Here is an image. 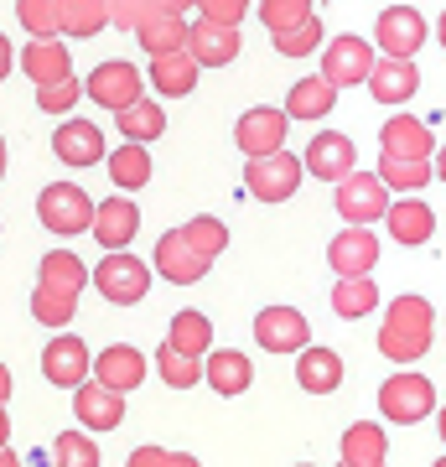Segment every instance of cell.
I'll use <instances>...</instances> for the list:
<instances>
[{
    "mask_svg": "<svg viewBox=\"0 0 446 467\" xmlns=\"http://www.w3.org/2000/svg\"><path fill=\"white\" fill-rule=\"evenodd\" d=\"M187 32H192V21H182L177 11H156L150 21H140V26H135V36H140V52H146V57H161V52L187 47Z\"/></svg>",
    "mask_w": 446,
    "mask_h": 467,
    "instance_id": "cell-28",
    "label": "cell"
},
{
    "mask_svg": "<svg viewBox=\"0 0 446 467\" xmlns=\"http://www.w3.org/2000/svg\"><path fill=\"white\" fill-rule=\"evenodd\" d=\"M187 52L198 57L202 67H229L239 52H244V36L239 26H223V21H192V32H187Z\"/></svg>",
    "mask_w": 446,
    "mask_h": 467,
    "instance_id": "cell-19",
    "label": "cell"
},
{
    "mask_svg": "<svg viewBox=\"0 0 446 467\" xmlns=\"http://www.w3.org/2000/svg\"><path fill=\"white\" fill-rule=\"evenodd\" d=\"M296 384L306 395H332L343 384V353L337 348H301L296 353Z\"/></svg>",
    "mask_w": 446,
    "mask_h": 467,
    "instance_id": "cell-27",
    "label": "cell"
},
{
    "mask_svg": "<svg viewBox=\"0 0 446 467\" xmlns=\"http://www.w3.org/2000/svg\"><path fill=\"white\" fill-rule=\"evenodd\" d=\"M379 306V285H374V275H337V285H332V312L343 322H358L368 317Z\"/></svg>",
    "mask_w": 446,
    "mask_h": 467,
    "instance_id": "cell-30",
    "label": "cell"
},
{
    "mask_svg": "<svg viewBox=\"0 0 446 467\" xmlns=\"http://www.w3.org/2000/svg\"><path fill=\"white\" fill-rule=\"evenodd\" d=\"M11 67H16V52H11V36L0 32V84L11 78Z\"/></svg>",
    "mask_w": 446,
    "mask_h": 467,
    "instance_id": "cell-49",
    "label": "cell"
},
{
    "mask_svg": "<svg viewBox=\"0 0 446 467\" xmlns=\"http://www.w3.org/2000/svg\"><path fill=\"white\" fill-rule=\"evenodd\" d=\"M161 11H177V16H187V11H198V0H161Z\"/></svg>",
    "mask_w": 446,
    "mask_h": 467,
    "instance_id": "cell-50",
    "label": "cell"
},
{
    "mask_svg": "<svg viewBox=\"0 0 446 467\" xmlns=\"http://www.w3.org/2000/svg\"><path fill=\"white\" fill-rule=\"evenodd\" d=\"M36 218H42V229L63 234V239L67 234H88V223H94V198L78 182H52L36 198Z\"/></svg>",
    "mask_w": 446,
    "mask_h": 467,
    "instance_id": "cell-5",
    "label": "cell"
},
{
    "mask_svg": "<svg viewBox=\"0 0 446 467\" xmlns=\"http://www.w3.org/2000/svg\"><path fill=\"white\" fill-rule=\"evenodd\" d=\"M202 379H208L213 395L233 400V395H244L249 384H254V364H249V353H239V348L208 353V358H202Z\"/></svg>",
    "mask_w": 446,
    "mask_h": 467,
    "instance_id": "cell-26",
    "label": "cell"
},
{
    "mask_svg": "<svg viewBox=\"0 0 446 467\" xmlns=\"http://www.w3.org/2000/svg\"><path fill=\"white\" fill-rule=\"evenodd\" d=\"M115 119H119V135L125 140H140V146H150V140L166 135V109L156 99H146V94L135 104H125V109H115Z\"/></svg>",
    "mask_w": 446,
    "mask_h": 467,
    "instance_id": "cell-33",
    "label": "cell"
},
{
    "mask_svg": "<svg viewBox=\"0 0 446 467\" xmlns=\"http://www.w3.org/2000/svg\"><path fill=\"white\" fill-rule=\"evenodd\" d=\"M254 337H260L264 353H301L306 348V317H301L296 306H264L260 317H254Z\"/></svg>",
    "mask_w": 446,
    "mask_h": 467,
    "instance_id": "cell-18",
    "label": "cell"
},
{
    "mask_svg": "<svg viewBox=\"0 0 446 467\" xmlns=\"http://www.w3.org/2000/svg\"><path fill=\"white\" fill-rule=\"evenodd\" d=\"M430 343H436V312H430L426 296H395L389 312H384L379 327V353L395 358V364H415L426 358Z\"/></svg>",
    "mask_w": 446,
    "mask_h": 467,
    "instance_id": "cell-1",
    "label": "cell"
},
{
    "mask_svg": "<svg viewBox=\"0 0 446 467\" xmlns=\"http://www.w3.org/2000/svg\"><path fill=\"white\" fill-rule=\"evenodd\" d=\"M5 395H11V368L0 364V400H5Z\"/></svg>",
    "mask_w": 446,
    "mask_h": 467,
    "instance_id": "cell-52",
    "label": "cell"
},
{
    "mask_svg": "<svg viewBox=\"0 0 446 467\" xmlns=\"http://www.w3.org/2000/svg\"><path fill=\"white\" fill-rule=\"evenodd\" d=\"M109 182L119 192H140L150 182V150L140 140H125L119 150H109Z\"/></svg>",
    "mask_w": 446,
    "mask_h": 467,
    "instance_id": "cell-34",
    "label": "cell"
},
{
    "mask_svg": "<svg viewBox=\"0 0 446 467\" xmlns=\"http://www.w3.org/2000/svg\"><path fill=\"white\" fill-rule=\"evenodd\" d=\"M0 467H16V451H5V447H0Z\"/></svg>",
    "mask_w": 446,
    "mask_h": 467,
    "instance_id": "cell-55",
    "label": "cell"
},
{
    "mask_svg": "<svg viewBox=\"0 0 446 467\" xmlns=\"http://www.w3.org/2000/svg\"><path fill=\"white\" fill-rule=\"evenodd\" d=\"M327 265L337 275H368V270L379 265V234L368 229V223H347L327 244Z\"/></svg>",
    "mask_w": 446,
    "mask_h": 467,
    "instance_id": "cell-14",
    "label": "cell"
},
{
    "mask_svg": "<svg viewBox=\"0 0 446 467\" xmlns=\"http://www.w3.org/2000/svg\"><path fill=\"white\" fill-rule=\"evenodd\" d=\"M94 285H99L104 301H115V306H135V301L150 291V265L140 254L130 250H109L94 270Z\"/></svg>",
    "mask_w": 446,
    "mask_h": 467,
    "instance_id": "cell-6",
    "label": "cell"
},
{
    "mask_svg": "<svg viewBox=\"0 0 446 467\" xmlns=\"http://www.w3.org/2000/svg\"><path fill=\"white\" fill-rule=\"evenodd\" d=\"M83 94L94 104H104V109H125V104L140 99V67L125 63V57H109V63H99L83 78Z\"/></svg>",
    "mask_w": 446,
    "mask_h": 467,
    "instance_id": "cell-10",
    "label": "cell"
},
{
    "mask_svg": "<svg viewBox=\"0 0 446 467\" xmlns=\"http://www.w3.org/2000/svg\"><path fill=\"white\" fill-rule=\"evenodd\" d=\"M374 57H379V47L368 42V36H332V42H322V78H327L337 94L343 88H358L368 84V67H374Z\"/></svg>",
    "mask_w": 446,
    "mask_h": 467,
    "instance_id": "cell-2",
    "label": "cell"
},
{
    "mask_svg": "<svg viewBox=\"0 0 446 467\" xmlns=\"http://www.w3.org/2000/svg\"><path fill=\"white\" fill-rule=\"evenodd\" d=\"M301 156H291V150H270V156H249V167H244V187H249V198H260V202H285V198H296V187H301Z\"/></svg>",
    "mask_w": 446,
    "mask_h": 467,
    "instance_id": "cell-3",
    "label": "cell"
},
{
    "mask_svg": "<svg viewBox=\"0 0 446 467\" xmlns=\"http://www.w3.org/2000/svg\"><path fill=\"white\" fill-rule=\"evenodd\" d=\"M21 73L32 78L36 88L42 84H57V78H67L73 73V57H67V47H63V36H32L26 47H21Z\"/></svg>",
    "mask_w": 446,
    "mask_h": 467,
    "instance_id": "cell-23",
    "label": "cell"
},
{
    "mask_svg": "<svg viewBox=\"0 0 446 467\" xmlns=\"http://www.w3.org/2000/svg\"><path fill=\"white\" fill-rule=\"evenodd\" d=\"M426 36H430V26L415 5H384L379 21H374V47L384 57H415L426 47Z\"/></svg>",
    "mask_w": 446,
    "mask_h": 467,
    "instance_id": "cell-8",
    "label": "cell"
},
{
    "mask_svg": "<svg viewBox=\"0 0 446 467\" xmlns=\"http://www.w3.org/2000/svg\"><path fill=\"white\" fill-rule=\"evenodd\" d=\"M312 16V0H260V21L270 32H285V26H301Z\"/></svg>",
    "mask_w": 446,
    "mask_h": 467,
    "instance_id": "cell-44",
    "label": "cell"
},
{
    "mask_svg": "<svg viewBox=\"0 0 446 467\" xmlns=\"http://www.w3.org/2000/svg\"><path fill=\"white\" fill-rule=\"evenodd\" d=\"M32 317L57 333V327H67V322L78 317V296H63V291H52V285H36L32 291Z\"/></svg>",
    "mask_w": 446,
    "mask_h": 467,
    "instance_id": "cell-39",
    "label": "cell"
},
{
    "mask_svg": "<svg viewBox=\"0 0 446 467\" xmlns=\"http://www.w3.org/2000/svg\"><path fill=\"white\" fill-rule=\"evenodd\" d=\"M285 130H291V115L260 104V109H244V115H239V125H233V146L244 150V156H270V150L285 146Z\"/></svg>",
    "mask_w": 446,
    "mask_h": 467,
    "instance_id": "cell-11",
    "label": "cell"
},
{
    "mask_svg": "<svg viewBox=\"0 0 446 467\" xmlns=\"http://www.w3.org/2000/svg\"><path fill=\"white\" fill-rule=\"evenodd\" d=\"M415 88H420V67H415V57H374V67H368V94H374V104H410Z\"/></svg>",
    "mask_w": 446,
    "mask_h": 467,
    "instance_id": "cell-17",
    "label": "cell"
},
{
    "mask_svg": "<svg viewBox=\"0 0 446 467\" xmlns=\"http://www.w3.org/2000/svg\"><path fill=\"white\" fill-rule=\"evenodd\" d=\"M166 343L202 358V353L213 348V322L202 317V312H177V317H171V327H166Z\"/></svg>",
    "mask_w": 446,
    "mask_h": 467,
    "instance_id": "cell-35",
    "label": "cell"
},
{
    "mask_svg": "<svg viewBox=\"0 0 446 467\" xmlns=\"http://www.w3.org/2000/svg\"><path fill=\"white\" fill-rule=\"evenodd\" d=\"M88 374H94V353H88V343L57 327V337L42 348V379L57 384V389H78Z\"/></svg>",
    "mask_w": 446,
    "mask_h": 467,
    "instance_id": "cell-9",
    "label": "cell"
},
{
    "mask_svg": "<svg viewBox=\"0 0 446 467\" xmlns=\"http://www.w3.org/2000/svg\"><path fill=\"white\" fill-rule=\"evenodd\" d=\"M42 275H36V285H52V291H63V296H83V285L94 281V270H83L78 254H67V250H52L42 254Z\"/></svg>",
    "mask_w": 446,
    "mask_h": 467,
    "instance_id": "cell-31",
    "label": "cell"
},
{
    "mask_svg": "<svg viewBox=\"0 0 446 467\" xmlns=\"http://www.w3.org/2000/svg\"><path fill=\"white\" fill-rule=\"evenodd\" d=\"M301 167L312 171V177H322V182H343L347 171L358 167V146H353L343 130H322L316 140H306Z\"/></svg>",
    "mask_w": 446,
    "mask_h": 467,
    "instance_id": "cell-15",
    "label": "cell"
},
{
    "mask_svg": "<svg viewBox=\"0 0 446 467\" xmlns=\"http://www.w3.org/2000/svg\"><path fill=\"white\" fill-rule=\"evenodd\" d=\"M430 161H405V156H379V177L384 187H395V192H420L430 187Z\"/></svg>",
    "mask_w": 446,
    "mask_h": 467,
    "instance_id": "cell-40",
    "label": "cell"
},
{
    "mask_svg": "<svg viewBox=\"0 0 446 467\" xmlns=\"http://www.w3.org/2000/svg\"><path fill=\"white\" fill-rule=\"evenodd\" d=\"M73 416H78L83 431H115L119 420H125V395L119 389H109V384L99 379H83L78 389H73Z\"/></svg>",
    "mask_w": 446,
    "mask_h": 467,
    "instance_id": "cell-13",
    "label": "cell"
},
{
    "mask_svg": "<svg viewBox=\"0 0 446 467\" xmlns=\"http://www.w3.org/2000/svg\"><path fill=\"white\" fill-rule=\"evenodd\" d=\"M0 177H5V135H0Z\"/></svg>",
    "mask_w": 446,
    "mask_h": 467,
    "instance_id": "cell-57",
    "label": "cell"
},
{
    "mask_svg": "<svg viewBox=\"0 0 446 467\" xmlns=\"http://www.w3.org/2000/svg\"><path fill=\"white\" fill-rule=\"evenodd\" d=\"M52 150L63 167H99L104 156V130L94 119H63L57 135H52Z\"/></svg>",
    "mask_w": 446,
    "mask_h": 467,
    "instance_id": "cell-21",
    "label": "cell"
},
{
    "mask_svg": "<svg viewBox=\"0 0 446 467\" xmlns=\"http://www.w3.org/2000/svg\"><path fill=\"white\" fill-rule=\"evenodd\" d=\"M156 368H161V379L171 384V389H192V384L202 379V358L198 353H182V348H171V343L156 348Z\"/></svg>",
    "mask_w": 446,
    "mask_h": 467,
    "instance_id": "cell-37",
    "label": "cell"
},
{
    "mask_svg": "<svg viewBox=\"0 0 446 467\" xmlns=\"http://www.w3.org/2000/svg\"><path fill=\"white\" fill-rule=\"evenodd\" d=\"M109 26V0H63V36H99Z\"/></svg>",
    "mask_w": 446,
    "mask_h": 467,
    "instance_id": "cell-36",
    "label": "cell"
},
{
    "mask_svg": "<svg viewBox=\"0 0 446 467\" xmlns=\"http://www.w3.org/2000/svg\"><path fill=\"white\" fill-rule=\"evenodd\" d=\"M436 36H441V47H446V11H441V21H436Z\"/></svg>",
    "mask_w": 446,
    "mask_h": 467,
    "instance_id": "cell-56",
    "label": "cell"
},
{
    "mask_svg": "<svg viewBox=\"0 0 446 467\" xmlns=\"http://www.w3.org/2000/svg\"><path fill=\"white\" fill-rule=\"evenodd\" d=\"M208 265H213V260H202V254L187 244V234H182V229L161 234V244H156V254H150V270H156V275H166L171 285L202 281V275H208Z\"/></svg>",
    "mask_w": 446,
    "mask_h": 467,
    "instance_id": "cell-16",
    "label": "cell"
},
{
    "mask_svg": "<svg viewBox=\"0 0 446 467\" xmlns=\"http://www.w3.org/2000/svg\"><path fill=\"white\" fill-rule=\"evenodd\" d=\"M332 202H337L343 223H379L384 208H389V187H384L379 171H358V167H353L343 182H337Z\"/></svg>",
    "mask_w": 446,
    "mask_h": 467,
    "instance_id": "cell-7",
    "label": "cell"
},
{
    "mask_svg": "<svg viewBox=\"0 0 446 467\" xmlns=\"http://www.w3.org/2000/svg\"><path fill=\"white\" fill-rule=\"evenodd\" d=\"M436 177H441V182H446V146L436 150Z\"/></svg>",
    "mask_w": 446,
    "mask_h": 467,
    "instance_id": "cell-53",
    "label": "cell"
},
{
    "mask_svg": "<svg viewBox=\"0 0 446 467\" xmlns=\"http://www.w3.org/2000/svg\"><path fill=\"white\" fill-rule=\"evenodd\" d=\"M379 146L384 156H405V161H430V125L426 119H415V115H389L384 119V130H379Z\"/></svg>",
    "mask_w": 446,
    "mask_h": 467,
    "instance_id": "cell-25",
    "label": "cell"
},
{
    "mask_svg": "<svg viewBox=\"0 0 446 467\" xmlns=\"http://www.w3.org/2000/svg\"><path fill=\"white\" fill-rule=\"evenodd\" d=\"M16 21L32 36H63V0H16Z\"/></svg>",
    "mask_w": 446,
    "mask_h": 467,
    "instance_id": "cell-41",
    "label": "cell"
},
{
    "mask_svg": "<svg viewBox=\"0 0 446 467\" xmlns=\"http://www.w3.org/2000/svg\"><path fill=\"white\" fill-rule=\"evenodd\" d=\"M52 457H57V467H99V441L88 431H57Z\"/></svg>",
    "mask_w": 446,
    "mask_h": 467,
    "instance_id": "cell-43",
    "label": "cell"
},
{
    "mask_svg": "<svg viewBox=\"0 0 446 467\" xmlns=\"http://www.w3.org/2000/svg\"><path fill=\"white\" fill-rule=\"evenodd\" d=\"M78 99H83V84L73 78V73H67V78H57V84L36 88V109H47V115H67Z\"/></svg>",
    "mask_w": 446,
    "mask_h": 467,
    "instance_id": "cell-45",
    "label": "cell"
},
{
    "mask_svg": "<svg viewBox=\"0 0 446 467\" xmlns=\"http://www.w3.org/2000/svg\"><path fill=\"white\" fill-rule=\"evenodd\" d=\"M198 73H202V63L187 47L150 57V88H156L161 99H187V94L198 88Z\"/></svg>",
    "mask_w": 446,
    "mask_h": 467,
    "instance_id": "cell-22",
    "label": "cell"
},
{
    "mask_svg": "<svg viewBox=\"0 0 446 467\" xmlns=\"http://www.w3.org/2000/svg\"><path fill=\"white\" fill-rule=\"evenodd\" d=\"M275 36V52L281 57H312V52H322V42H327V32H322V21L306 16L301 26H285V32H270Z\"/></svg>",
    "mask_w": 446,
    "mask_h": 467,
    "instance_id": "cell-42",
    "label": "cell"
},
{
    "mask_svg": "<svg viewBox=\"0 0 446 467\" xmlns=\"http://www.w3.org/2000/svg\"><path fill=\"white\" fill-rule=\"evenodd\" d=\"M182 234H187V244H192V250H198L202 260H218V254L229 250V229H223V218H213V213L187 218Z\"/></svg>",
    "mask_w": 446,
    "mask_h": 467,
    "instance_id": "cell-38",
    "label": "cell"
},
{
    "mask_svg": "<svg viewBox=\"0 0 446 467\" xmlns=\"http://www.w3.org/2000/svg\"><path fill=\"white\" fill-rule=\"evenodd\" d=\"M11 441V416H5V400H0V447Z\"/></svg>",
    "mask_w": 446,
    "mask_h": 467,
    "instance_id": "cell-51",
    "label": "cell"
},
{
    "mask_svg": "<svg viewBox=\"0 0 446 467\" xmlns=\"http://www.w3.org/2000/svg\"><path fill=\"white\" fill-rule=\"evenodd\" d=\"M161 11V0H109V26H125V32H135L140 21H150Z\"/></svg>",
    "mask_w": 446,
    "mask_h": 467,
    "instance_id": "cell-46",
    "label": "cell"
},
{
    "mask_svg": "<svg viewBox=\"0 0 446 467\" xmlns=\"http://www.w3.org/2000/svg\"><path fill=\"white\" fill-rule=\"evenodd\" d=\"M198 11L208 21H223V26H239L249 11V0H198Z\"/></svg>",
    "mask_w": 446,
    "mask_h": 467,
    "instance_id": "cell-48",
    "label": "cell"
},
{
    "mask_svg": "<svg viewBox=\"0 0 446 467\" xmlns=\"http://www.w3.org/2000/svg\"><path fill=\"white\" fill-rule=\"evenodd\" d=\"M130 467H192V457L187 451H161V447H135Z\"/></svg>",
    "mask_w": 446,
    "mask_h": 467,
    "instance_id": "cell-47",
    "label": "cell"
},
{
    "mask_svg": "<svg viewBox=\"0 0 446 467\" xmlns=\"http://www.w3.org/2000/svg\"><path fill=\"white\" fill-rule=\"evenodd\" d=\"M384 457H389V436H384V426L358 420V426H347L343 431V462L347 467H384Z\"/></svg>",
    "mask_w": 446,
    "mask_h": 467,
    "instance_id": "cell-29",
    "label": "cell"
},
{
    "mask_svg": "<svg viewBox=\"0 0 446 467\" xmlns=\"http://www.w3.org/2000/svg\"><path fill=\"white\" fill-rule=\"evenodd\" d=\"M436 431H441V441H446V405L436 410Z\"/></svg>",
    "mask_w": 446,
    "mask_h": 467,
    "instance_id": "cell-54",
    "label": "cell"
},
{
    "mask_svg": "<svg viewBox=\"0 0 446 467\" xmlns=\"http://www.w3.org/2000/svg\"><path fill=\"white\" fill-rule=\"evenodd\" d=\"M379 410L384 420H395V426H415V420H426L436 410V384L426 374H389L379 384Z\"/></svg>",
    "mask_w": 446,
    "mask_h": 467,
    "instance_id": "cell-4",
    "label": "cell"
},
{
    "mask_svg": "<svg viewBox=\"0 0 446 467\" xmlns=\"http://www.w3.org/2000/svg\"><path fill=\"white\" fill-rule=\"evenodd\" d=\"M332 104H337V88H332L322 73H312V78L291 84V94H285V115L291 119H322V115H332Z\"/></svg>",
    "mask_w": 446,
    "mask_h": 467,
    "instance_id": "cell-32",
    "label": "cell"
},
{
    "mask_svg": "<svg viewBox=\"0 0 446 467\" xmlns=\"http://www.w3.org/2000/svg\"><path fill=\"white\" fill-rule=\"evenodd\" d=\"M384 223H389V239L405 244V250L430 244V234H436V213H430V202L415 198V192H405L399 202H389V208H384Z\"/></svg>",
    "mask_w": 446,
    "mask_h": 467,
    "instance_id": "cell-20",
    "label": "cell"
},
{
    "mask_svg": "<svg viewBox=\"0 0 446 467\" xmlns=\"http://www.w3.org/2000/svg\"><path fill=\"white\" fill-rule=\"evenodd\" d=\"M88 234L99 239L104 250H130V239L140 234V208H135L130 192H115V198L94 202V223Z\"/></svg>",
    "mask_w": 446,
    "mask_h": 467,
    "instance_id": "cell-12",
    "label": "cell"
},
{
    "mask_svg": "<svg viewBox=\"0 0 446 467\" xmlns=\"http://www.w3.org/2000/svg\"><path fill=\"white\" fill-rule=\"evenodd\" d=\"M94 379L109 384V389H119V395H130V389H140V384H146V353L130 348V343L104 348L99 358H94Z\"/></svg>",
    "mask_w": 446,
    "mask_h": 467,
    "instance_id": "cell-24",
    "label": "cell"
}]
</instances>
